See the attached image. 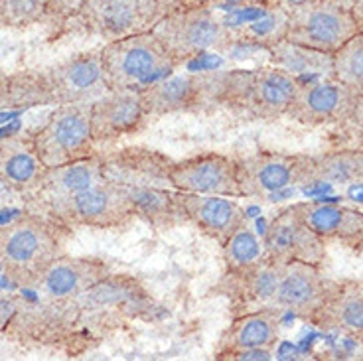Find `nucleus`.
Segmentation results:
<instances>
[{"label":"nucleus","mask_w":363,"mask_h":361,"mask_svg":"<svg viewBox=\"0 0 363 361\" xmlns=\"http://www.w3.org/2000/svg\"><path fill=\"white\" fill-rule=\"evenodd\" d=\"M12 342L32 348H62L69 345V353H75L73 345L83 340H93L83 324L79 304L69 300H55L42 296L40 302H28L22 296L16 314L6 326L4 334Z\"/></svg>","instance_id":"f03ea898"},{"label":"nucleus","mask_w":363,"mask_h":361,"mask_svg":"<svg viewBox=\"0 0 363 361\" xmlns=\"http://www.w3.org/2000/svg\"><path fill=\"white\" fill-rule=\"evenodd\" d=\"M172 158L166 154L145 148L127 146L123 150L101 154L103 180L123 186L125 190H148V188H172L170 170Z\"/></svg>","instance_id":"2eb2a0df"},{"label":"nucleus","mask_w":363,"mask_h":361,"mask_svg":"<svg viewBox=\"0 0 363 361\" xmlns=\"http://www.w3.org/2000/svg\"><path fill=\"white\" fill-rule=\"evenodd\" d=\"M140 91L115 89L91 103V133L95 145H107L123 136L140 133L148 125Z\"/></svg>","instance_id":"6ab92c4d"},{"label":"nucleus","mask_w":363,"mask_h":361,"mask_svg":"<svg viewBox=\"0 0 363 361\" xmlns=\"http://www.w3.org/2000/svg\"><path fill=\"white\" fill-rule=\"evenodd\" d=\"M306 2H312V0H284V6L282 9L291 10L294 6H302V4H306Z\"/></svg>","instance_id":"ea45409f"},{"label":"nucleus","mask_w":363,"mask_h":361,"mask_svg":"<svg viewBox=\"0 0 363 361\" xmlns=\"http://www.w3.org/2000/svg\"><path fill=\"white\" fill-rule=\"evenodd\" d=\"M340 287L342 282L326 279L318 271L316 265L298 261L289 262L284 265L271 308H277L279 312L286 310L294 316L312 322L340 290Z\"/></svg>","instance_id":"4468645a"},{"label":"nucleus","mask_w":363,"mask_h":361,"mask_svg":"<svg viewBox=\"0 0 363 361\" xmlns=\"http://www.w3.org/2000/svg\"><path fill=\"white\" fill-rule=\"evenodd\" d=\"M99 182H103V166L101 154L95 152L83 160L48 168L40 184V190L34 196L40 199V206H45L57 199L69 198L73 194H79Z\"/></svg>","instance_id":"393cba45"},{"label":"nucleus","mask_w":363,"mask_h":361,"mask_svg":"<svg viewBox=\"0 0 363 361\" xmlns=\"http://www.w3.org/2000/svg\"><path fill=\"white\" fill-rule=\"evenodd\" d=\"M0 28H2V20H0Z\"/></svg>","instance_id":"a19ab883"},{"label":"nucleus","mask_w":363,"mask_h":361,"mask_svg":"<svg viewBox=\"0 0 363 361\" xmlns=\"http://www.w3.org/2000/svg\"><path fill=\"white\" fill-rule=\"evenodd\" d=\"M306 226L324 241L340 239L347 245L363 241V213L336 204H294Z\"/></svg>","instance_id":"a878e982"},{"label":"nucleus","mask_w":363,"mask_h":361,"mask_svg":"<svg viewBox=\"0 0 363 361\" xmlns=\"http://www.w3.org/2000/svg\"><path fill=\"white\" fill-rule=\"evenodd\" d=\"M312 324L363 338V290L354 282H342L340 290L320 310Z\"/></svg>","instance_id":"bb28decb"},{"label":"nucleus","mask_w":363,"mask_h":361,"mask_svg":"<svg viewBox=\"0 0 363 361\" xmlns=\"http://www.w3.org/2000/svg\"><path fill=\"white\" fill-rule=\"evenodd\" d=\"M178 65L209 52H227L237 44L233 30L209 4L182 6L166 12L152 28Z\"/></svg>","instance_id":"7ed1b4c3"},{"label":"nucleus","mask_w":363,"mask_h":361,"mask_svg":"<svg viewBox=\"0 0 363 361\" xmlns=\"http://www.w3.org/2000/svg\"><path fill=\"white\" fill-rule=\"evenodd\" d=\"M50 18V0H0L2 28H28Z\"/></svg>","instance_id":"72a5a7b5"},{"label":"nucleus","mask_w":363,"mask_h":361,"mask_svg":"<svg viewBox=\"0 0 363 361\" xmlns=\"http://www.w3.org/2000/svg\"><path fill=\"white\" fill-rule=\"evenodd\" d=\"M176 201L186 221L221 247L247 221L245 209L227 196L176 191Z\"/></svg>","instance_id":"4be33fe9"},{"label":"nucleus","mask_w":363,"mask_h":361,"mask_svg":"<svg viewBox=\"0 0 363 361\" xmlns=\"http://www.w3.org/2000/svg\"><path fill=\"white\" fill-rule=\"evenodd\" d=\"M355 34L359 28L340 0H312L289 10L284 40L334 55Z\"/></svg>","instance_id":"9d476101"},{"label":"nucleus","mask_w":363,"mask_h":361,"mask_svg":"<svg viewBox=\"0 0 363 361\" xmlns=\"http://www.w3.org/2000/svg\"><path fill=\"white\" fill-rule=\"evenodd\" d=\"M298 85V77L274 65L231 70L223 79L221 107L249 121H272L286 113Z\"/></svg>","instance_id":"20e7f679"},{"label":"nucleus","mask_w":363,"mask_h":361,"mask_svg":"<svg viewBox=\"0 0 363 361\" xmlns=\"http://www.w3.org/2000/svg\"><path fill=\"white\" fill-rule=\"evenodd\" d=\"M160 4H162V9L166 12H170V10L182 9V6H186V0H158Z\"/></svg>","instance_id":"4c0bfd02"},{"label":"nucleus","mask_w":363,"mask_h":361,"mask_svg":"<svg viewBox=\"0 0 363 361\" xmlns=\"http://www.w3.org/2000/svg\"><path fill=\"white\" fill-rule=\"evenodd\" d=\"M73 300L82 308L83 324L93 338H103L127 320L146 316L155 304L140 280L113 272Z\"/></svg>","instance_id":"423d86ee"},{"label":"nucleus","mask_w":363,"mask_h":361,"mask_svg":"<svg viewBox=\"0 0 363 361\" xmlns=\"http://www.w3.org/2000/svg\"><path fill=\"white\" fill-rule=\"evenodd\" d=\"M334 79L363 93V32L350 38L334 54Z\"/></svg>","instance_id":"473e14b6"},{"label":"nucleus","mask_w":363,"mask_h":361,"mask_svg":"<svg viewBox=\"0 0 363 361\" xmlns=\"http://www.w3.org/2000/svg\"><path fill=\"white\" fill-rule=\"evenodd\" d=\"M166 14L158 0H83L79 20L107 42L150 32Z\"/></svg>","instance_id":"ddd939ff"},{"label":"nucleus","mask_w":363,"mask_h":361,"mask_svg":"<svg viewBox=\"0 0 363 361\" xmlns=\"http://www.w3.org/2000/svg\"><path fill=\"white\" fill-rule=\"evenodd\" d=\"M286 24H289V10L279 6V9H267L261 16L231 30L235 34L237 44H251L269 50L272 44L284 38Z\"/></svg>","instance_id":"c756f323"},{"label":"nucleus","mask_w":363,"mask_h":361,"mask_svg":"<svg viewBox=\"0 0 363 361\" xmlns=\"http://www.w3.org/2000/svg\"><path fill=\"white\" fill-rule=\"evenodd\" d=\"M42 208L44 213L69 229H123L136 219L135 204L128 191L107 180Z\"/></svg>","instance_id":"0eeeda50"},{"label":"nucleus","mask_w":363,"mask_h":361,"mask_svg":"<svg viewBox=\"0 0 363 361\" xmlns=\"http://www.w3.org/2000/svg\"><path fill=\"white\" fill-rule=\"evenodd\" d=\"M48 105L93 103L109 87L103 73L101 48L82 52L40 72Z\"/></svg>","instance_id":"9b49d317"},{"label":"nucleus","mask_w":363,"mask_h":361,"mask_svg":"<svg viewBox=\"0 0 363 361\" xmlns=\"http://www.w3.org/2000/svg\"><path fill=\"white\" fill-rule=\"evenodd\" d=\"M10 87H12L10 73L0 70V111L2 109H10Z\"/></svg>","instance_id":"c9c22d12"},{"label":"nucleus","mask_w":363,"mask_h":361,"mask_svg":"<svg viewBox=\"0 0 363 361\" xmlns=\"http://www.w3.org/2000/svg\"><path fill=\"white\" fill-rule=\"evenodd\" d=\"M263 245L264 257L281 265L298 261L318 267L326 259L324 239L306 226L294 206L272 217L264 229Z\"/></svg>","instance_id":"dca6fc26"},{"label":"nucleus","mask_w":363,"mask_h":361,"mask_svg":"<svg viewBox=\"0 0 363 361\" xmlns=\"http://www.w3.org/2000/svg\"><path fill=\"white\" fill-rule=\"evenodd\" d=\"M352 16H354L355 24L359 28V32H363V0H352V4L347 6Z\"/></svg>","instance_id":"e433bc0d"},{"label":"nucleus","mask_w":363,"mask_h":361,"mask_svg":"<svg viewBox=\"0 0 363 361\" xmlns=\"http://www.w3.org/2000/svg\"><path fill=\"white\" fill-rule=\"evenodd\" d=\"M20 300H22V294H4V292H0V334H4L9 322L16 314Z\"/></svg>","instance_id":"f704fd0d"},{"label":"nucleus","mask_w":363,"mask_h":361,"mask_svg":"<svg viewBox=\"0 0 363 361\" xmlns=\"http://www.w3.org/2000/svg\"><path fill=\"white\" fill-rule=\"evenodd\" d=\"M221 249H223L225 271H241L247 267H253L255 262H259L264 257L263 239L257 235L249 219L227 239Z\"/></svg>","instance_id":"2f4dec72"},{"label":"nucleus","mask_w":363,"mask_h":361,"mask_svg":"<svg viewBox=\"0 0 363 361\" xmlns=\"http://www.w3.org/2000/svg\"><path fill=\"white\" fill-rule=\"evenodd\" d=\"M279 310L271 306L239 314L219 335L213 360H231L237 353L261 348L272 350L279 343Z\"/></svg>","instance_id":"5701e85b"},{"label":"nucleus","mask_w":363,"mask_h":361,"mask_svg":"<svg viewBox=\"0 0 363 361\" xmlns=\"http://www.w3.org/2000/svg\"><path fill=\"white\" fill-rule=\"evenodd\" d=\"M101 62L109 91L143 89L178 67L152 30L101 45Z\"/></svg>","instance_id":"39448f33"},{"label":"nucleus","mask_w":363,"mask_h":361,"mask_svg":"<svg viewBox=\"0 0 363 361\" xmlns=\"http://www.w3.org/2000/svg\"><path fill=\"white\" fill-rule=\"evenodd\" d=\"M359 91L340 82H300L286 109V117L302 125H324L352 118Z\"/></svg>","instance_id":"f3484780"},{"label":"nucleus","mask_w":363,"mask_h":361,"mask_svg":"<svg viewBox=\"0 0 363 361\" xmlns=\"http://www.w3.org/2000/svg\"><path fill=\"white\" fill-rule=\"evenodd\" d=\"M271 55V64L279 67L282 72L291 73L294 77L298 75H322L328 73L334 77V55L324 54V52H316L304 45L292 44L289 40H279L277 44H272L269 50Z\"/></svg>","instance_id":"c85d7f7f"},{"label":"nucleus","mask_w":363,"mask_h":361,"mask_svg":"<svg viewBox=\"0 0 363 361\" xmlns=\"http://www.w3.org/2000/svg\"><path fill=\"white\" fill-rule=\"evenodd\" d=\"M282 271H284V265L263 257L261 261L255 262L253 267L223 272L218 284L211 289V294L225 296L231 304V310L251 308L253 312V310L269 308L279 289Z\"/></svg>","instance_id":"aec40b11"},{"label":"nucleus","mask_w":363,"mask_h":361,"mask_svg":"<svg viewBox=\"0 0 363 361\" xmlns=\"http://www.w3.org/2000/svg\"><path fill=\"white\" fill-rule=\"evenodd\" d=\"M314 158L300 154L255 152L237 160L241 198L264 199L281 194L296 182H312Z\"/></svg>","instance_id":"f8f14e48"},{"label":"nucleus","mask_w":363,"mask_h":361,"mask_svg":"<svg viewBox=\"0 0 363 361\" xmlns=\"http://www.w3.org/2000/svg\"><path fill=\"white\" fill-rule=\"evenodd\" d=\"M113 269L99 257H67L55 259L28 290H36L42 296L55 300H69L83 294L85 290L107 279Z\"/></svg>","instance_id":"412c9836"},{"label":"nucleus","mask_w":363,"mask_h":361,"mask_svg":"<svg viewBox=\"0 0 363 361\" xmlns=\"http://www.w3.org/2000/svg\"><path fill=\"white\" fill-rule=\"evenodd\" d=\"M170 182L176 191L241 198L237 160L223 154H200L172 164Z\"/></svg>","instance_id":"a211bd4d"},{"label":"nucleus","mask_w":363,"mask_h":361,"mask_svg":"<svg viewBox=\"0 0 363 361\" xmlns=\"http://www.w3.org/2000/svg\"><path fill=\"white\" fill-rule=\"evenodd\" d=\"M32 135L0 138V184L16 194H36L45 174Z\"/></svg>","instance_id":"b1692460"},{"label":"nucleus","mask_w":363,"mask_h":361,"mask_svg":"<svg viewBox=\"0 0 363 361\" xmlns=\"http://www.w3.org/2000/svg\"><path fill=\"white\" fill-rule=\"evenodd\" d=\"M312 182L326 184H363V152L344 150L314 158Z\"/></svg>","instance_id":"7c9ffc66"},{"label":"nucleus","mask_w":363,"mask_h":361,"mask_svg":"<svg viewBox=\"0 0 363 361\" xmlns=\"http://www.w3.org/2000/svg\"><path fill=\"white\" fill-rule=\"evenodd\" d=\"M69 235V227L48 213H22L0 226V271L14 287L28 290L55 259L65 255Z\"/></svg>","instance_id":"f257e3e1"},{"label":"nucleus","mask_w":363,"mask_h":361,"mask_svg":"<svg viewBox=\"0 0 363 361\" xmlns=\"http://www.w3.org/2000/svg\"><path fill=\"white\" fill-rule=\"evenodd\" d=\"M128 196L135 204L136 217H140L156 231H168L182 223H188L176 201V190L148 188V190H130Z\"/></svg>","instance_id":"cd10ccee"},{"label":"nucleus","mask_w":363,"mask_h":361,"mask_svg":"<svg viewBox=\"0 0 363 361\" xmlns=\"http://www.w3.org/2000/svg\"><path fill=\"white\" fill-rule=\"evenodd\" d=\"M223 79L225 72L170 73L138 91L150 118L174 113H209L221 107Z\"/></svg>","instance_id":"6e6552de"},{"label":"nucleus","mask_w":363,"mask_h":361,"mask_svg":"<svg viewBox=\"0 0 363 361\" xmlns=\"http://www.w3.org/2000/svg\"><path fill=\"white\" fill-rule=\"evenodd\" d=\"M352 118L363 128V93L359 95V101H357V105H355V111L354 115H352Z\"/></svg>","instance_id":"58836bf2"},{"label":"nucleus","mask_w":363,"mask_h":361,"mask_svg":"<svg viewBox=\"0 0 363 361\" xmlns=\"http://www.w3.org/2000/svg\"><path fill=\"white\" fill-rule=\"evenodd\" d=\"M32 140L45 168L93 156L97 145L91 133V103L57 105L44 125L32 133Z\"/></svg>","instance_id":"1a4fd4ad"}]
</instances>
